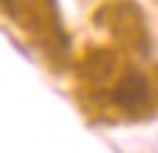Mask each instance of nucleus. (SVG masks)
Wrapping results in <instances>:
<instances>
[{
	"label": "nucleus",
	"mask_w": 158,
	"mask_h": 153,
	"mask_svg": "<svg viewBox=\"0 0 158 153\" xmlns=\"http://www.w3.org/2000/svg\"><path fill=\"white\" fill-rule=\"evenodd\" d=\"M146 96H148V81L141 72H128L114 89V101L126 109L138 106Z\"/></svg>",
	"instance_id": "1"
},
{
	"label": "nucleus",
	"mask_w": 158,
	"mask_h": 153,
	"mask_svg": "<svg viewBox=\"0 0 158 153\" xmlns=\"http://www.w3.org/2000/svg\"><path fill=\"white\" fill-rule=\"evenodd\" d=\"M0 2H5V0H0Z\"/></svg>",
	"instance_id": "2"
}]
</instances>
